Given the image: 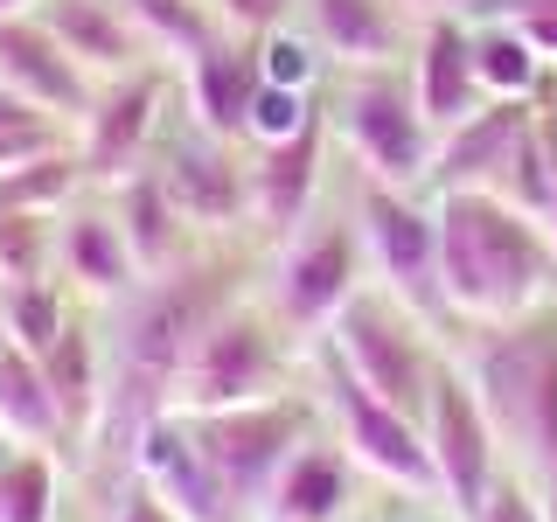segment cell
Wrapping results in <instances>:
<instances>
[{"mask_svg":"<svg viewBox=\"0 0 557 522\" xmlns=\"http://www.w3.org/2000/svg\"><path fill=\"white\" fill-rule=\"evenodd\" d=\"M432 223H440L446 313L460 327H495V321H516V313L550 300L557 251H550L544 223L522 216L509 196L446 188V196H432Z\"/></svg>","mask_w":557,"mask_h":522,"instance_id":"cell-1","label":"cell"},{"mask_svg":"<svg viewBox=\"0 0 557 522\" xmlns=\"http://www.w3.org/2000/svg\"><path fill=\"white\" fill-rule=\"evenodd\" d=\"M467 335L474 341H467L460 370L495 425L509 474L536 487L557 460V300L495 327H467Z\"/></svg>","mask_w":557,"mask_h":522,"instance_id":"cell-2","label":"cell"},{"mask_svg":"<svg viewBox=\"0 0 557 522\" xmlns=\"http://www.w3.org/2000/svg\"><path fill=\"white\" fill-rule=\"evenodd\" d=\"M327 119H335L342 147L356 153L362 182H383V188H432V153H440V133L432 119L418 112L411 98V77L397 70H348L327 98Z\"/></svg>","mask_w":557,"mask_h":522,"instance_id":"cell-3","label":"cell"},{"mask_svg":"<svg viewBox=\"0 0 557 522\" xmlns=\"http://www.w3.org/2000/svg\"><path fill=\"white\" fill-rule=\"evenodd\" d=\"M278 383H286V348H278L272 307L231 300L196 335V348L182 356V376H174V411H182V418H202V411L265 405V397H286Z\"/></svg>","mask_w":557,"mask_h":522,"instance_id":"cell-4","label":"cell"},{"mask_svg":"<svg viewBox=\"0 0 557 522\" xmlns=\"http://www.w3.org/2000/svg\"><path fill=\"white\" fill-rule=\"evenodd\" d=\"M321 341L370 397L411 411L418 425H425V397H432V370H440V356H432V335L383 286H356V293H348V307L335 313V327H327Z\"/></svg>","mask_w":557,"mask_h":522,"instance_id":"cell-5","label":"cell"},{"mask_svg":"<svg viewBox=\"0 0 557 522\" xmlns=\"http://www.w3.org/2000/svg\"><path fill=\"white\" fill-rule=\"evenodd\" d=\"M362 272H370V258H362V223L348 216V209H313L293 237H278L265 307L293 335H327L335 313L348 307V293L370 286Z\"/></svg>","mask_w":557,"mask_h":522,"instance_id":"cell-6","label":"cell"},{"mask_svg":"<svg viewBox=\"0 0 557 522\" xmlns=\"http://www.w3.org/2000/svg\"><path fill=\"white\" fill-rule=\"evenodd\" d=\"M356 223H362V258H370L376 286L425 335L453 327L446 286H440V223H432V209H418V196H405V188L356 182Z\"/></svg>","mask_w":557,"mask_h":522,"instance_id":"cell-7","label":"cell"},{"mask_svg":"<svg viewBox=\"0 0 557 522\" xmlns=\"http://www.w3.org/2000/svg\"><path fill=\"white\" fill-rule=\"evenodd\" d=\"M188 432H196L202 460L216 467L231 509L251 515L272 501L286 460L313 439V411L293 405V397H265V405H237V411H202V418H188Z\"/></svg>","mask_w":557,"mask_h":522,"instance_id":"cell-8","label":"cell"},{"mask_svg":"<svg viewBox=\"0 0 557 522\" xmlns=\"http://www.w3.org/2000/svg\"><path fill=\"white\" fill-rule=\"evenodd\" d=\"M425 446H432V467H440V501L453 509V522H474L502 481V446L467 370L446 356L432 370V397H425Z\"/></svg>","mask_w":557,"mask_h":522,"instance_id":"cell-9","label":"cell"},{"mask_svg":"<svg viewBox=\"0 0 557 522\" xmlns=\"http://www.w3.org/2000/svg\"><path fill=\"white\" fill-rule=\"evenodd\" d=\"M327 418H335V439H342V452L362 467V474L405 487V495L440 501V467H432L425 425H418L411 411H397V405H383V397H370L335 356H327Z\"/></svg>","mask_w":557,"mask_h":522,"instance_id":"cell-10","label":"cell"},{"mask_svg":"<svg viewBox=\"0 0 557 522\" xmlns=\"http://www.w3.org/2000/svg\"><path fill=\"white\" fill-rule=\"evenodd\" d=\"M153 174H161L168 202L182 209V223L196 237H231L251 223V188H244L237 139H216L188 119L182 133H153Z\"/></svg>","mask_w":557,"mask_h":522,"instance_id":"cell-11","label":"cell"},{"mask_svg":"<svg viewBox=\"0 0 557 522\" xmlns=\"http://www.w3.org/2000/svg\"><path fill=\"white\" fill-rule=\"evenodd\" d=\"M161 70H126L91 98V112L77 119V167L91 188H119L133 167H147V147L161 133Z\"/></svg>","mask_w":557,"mask_h":522,"instance_id":"cell-12","label":"cell"},{"mask_svg":"<svg viewBox=\"0 0 557 522\" xmlns=\"http://www.w3.org/2000/svg\"><path fill=\"white\" fill-rule=\"evenodd\" d=\"M321 167H327V112H313L293 139L258 147L244 161V188H251V231L278 244L321 209Z\"/></svg>","mask_w":557,"mask_h":522,"instance_id":"cell-13","label":"cell"},{"mask_svg":"<svg viewBox=\"0 0 557 522\" xmlns=\"http://www.w3.org/2000/svg\"><path fill=\"white\" fill-rule=\"evenodd\" d=\"M0 91H14L57 126H77L91 112V77L70 63V49L35 14H0Z\"/></svg>","mask_w":557,"mask_h":522,"instance_id":"cell-14","label":"cell"},{"mask_svg":"<svg viewBox=\"0 0 557 522\" xmlns=\"http://www.w3.org/2000/svg\"><path fill=\"white\" fill-rule=\"evenodd\" d=\"M536 126V98H487L474 119H460L453 133H440V153H432V196L446 188H487L502 196L516 167V147Z\"/></svg>","mask_w":557,"mask_h":522,"instance_id":"cell-15","label":"cell"},{"mask_svg":"<svg viewBox=\"0 0 557 522\" xmlns=\"http://www.w3.org/2000/svg\"><path fill=\"white\" fill-rule=\"evenodd\" d=\"M133 474L168 501L174 522H244L231 509V495H223L216 467L202 460V446H196V432H188L182 411H168V418L147 425V439H139V452H133Z\"/></svg>","mask_w":557,"mask_h":522,"instance_id":"cell-16","label":"cell"},{"mask_svg":"<svg viewBox=\"0 0 557 522\" xmlns=\"http://www.w3.org/2000/svg\"><path fill=\"white\" fill-rule=\"evenodd\" d=\"M300 8H307V35L342 77L348 70H397L405 49H418L405 0H300Z\"/></svg>","mask_w":557,"mask_h":522,"instance_id":"cell-17","label":"cell"},{"mask_svg":"<svg viewBox=\"0 0 557 522\" xmlns=\"http://www.w3.org/2000/svg\"><path fill=\"white\" fill-rule=\"evenodd\" d=\"M411 98L432 119V133H453L460 119H474L487 91L474 77V28L467 14H425L418 22V49H411Z\"/></svg>","mask_w":557,"mask_h":522,"instance_id":"cell-18","label":"cell"},{"mask_svg":"<svg viewBox=\"0 0 557 522\" xmlns=\"http://www.w3.org/2000/svg\"><path fill=\"white\" fill-rule=\"evenodd\" d=\"M57 278L91 307H119L139 286L133 244L112 209H63L57 216Z\"/></svg>","mask_w":557,"mask_h":522,"instance_id":"cell-19","label":"cell"},{"mask_svg":"<svg viewBox=\"0 0 557 522\" xmlns=\"http://www.w3.org/2000/svg\"><path fill=\"white\" fill-rule=\"evenodd\" d=\"M35 22L70 49V63L84 77H104V84L139 70V57H147V42H139V28L126 22L119 0H35Z\"/></svg>","mask_w":557,"mask_h":522,"instance_id":"cell-20","label":"cell"},{"mask_svg":"<svg viewBox=\"0 0 557 522\" xmlns=\"http://www.w3.org/2000/svg\"><path fill=\"white\" fill-rule=\"evenodd\" d=\"M258 91H265V70H258V42L244 35H223L188 63V119L216 139H244Z\"/></svg>","mask_w":557,"mask_h":522,"instance_id":"cell-21","label":"cell"},{"mask_svg":"<svg viewBox=\"0 0 557 522\" xmlns=\"http://www.w3.org/2000/svg\"><path fill=\"white\" fill-rule=\"evenodd\" d=\"M112 216H119V231H126V244H133L139 278L174 272L182 258H196V231H188L182 209L168 202V188H161V174H153V167H133L126 182L112 188Z\"/></svg>","mask_w":557,"mask_h":522,"instance_id":"cell-22","label":"cell"},{"mask_svg":"<svg viewBox=\"0 0 557 522\" xmlns=\"http://www.w3.org/2000/svg\"><path fill=\"white\" fill-rule=\"evenodd\" d=\"M348 501H356V460L342 452V439H307L278 474L265 522H342Z\"/></svg>","mask_w":557,"mask_h":522,"instance_id":"cell-23","label":"cell"},{"mask_svg":"<svg viewBox=\"0 0 557 522\" xmlns=\"http://www.w3.org/2000/svg\"><path fill=\"white\" fill-rule=\"evenodd\" d=\"M35 362H42V383H49V397H57V411H63V446L84 452L91 446V425H98V405H104V348H98V335L70 313V327Z\"/></svg>","mask_w":557,"mask_h":522,"instance_id":"cell-24","label":"cell"},{"mask_svg":"<svg viewBox=\"0 0 557 522\" xmlns=\"http://www.w3.org/2000/svg\"><path fill=\"white\" fill-rule=\"evenodd\" d=\"M0 439L14 452L22 446L57 452L63 446V411H57V397H49V383H42V362L22 356L14 341L0 348Z\"/></svg>","mask_w":557,"mask_h":522,"instance_id":"cell-25","label":"cell"},{"mask_svg":"<svg viewBox=\"0 0 557 522\" xmlns=\"http://www.w3.org/2000/svg\"><path fill=\"white\" fill-rule=\"evenodd\" d=\"M0 327L22 356H42L49 341L70 327V286L57 272L42 278H0Z\"/></svg>","mask_w":557,"mask_h":522,"instance_id":"cell-26","label":"cell"},{"mask_svg":"<svg viewBox=\"0 0 557 522\" xmlns=\"http://www.w3.org/2000/svg\"><path fill=\"white\" fill-rule=\"evenodd\" d=\"M119 8H126V22L139 28V42L161 49V57L196 63L209 42H223L216 8H202V0H119Z\"/></svg>","mask_w":557,"mask_h":522,"instance_id":"cell-27","label":"cell"},{"mask_svg":"<svg viewBox=\"0 0 557 522\" xmlns=\"http://www.w3.org/2000/svg\"><path fill=\"white\" fill-rule=\"evenodd\" d=\"M474 77L487 98H536V84H544V57H536L530 42L487 14V28H474Z\"/></svg>","mask_w":557,"mask_h":522,"instance_id":"cell-28","label":"cell"},{"mask_svg":"<svg viewBox=\"0 0 557 522\" xmlns=\"http://www.w3.org/2000/svg\"><path fill=\"white\" fill-rule=\"evenodd\" d=\"M57 272V216L0 209V278H42Z\"/></svg>","mask_w":557,"mask_h":522,"instance_id":"cell-29","label":"cell"},{"mask_svg":"<svg viewBox=\"0 0 557 522\" xmlns=\"http://www.w3.org/2000/svg\"><path fill=\"white\" fill-rule=\"evenodd\" d=\"M8 515L0 522H57V452L42 446H22L8 452Z\"/></svg>","mask_w":557,"mask_h":522,"instance_id":"cell-30","label":"cell"},{"mask_svg":"<svg viewBox=\"0 0 557 522\" xmlns=\"http://www.w3.org/2000/svg\"><path fill=\"white\" fill-rule=\"evenodd\" d=\"M321 42H313L307 28L278 22L272 35H258V70H265V84H286V91H313L321 84Z\"/></svg>","mask_w":557,"mask_h":522,"instance_id":"cell-31","label":"cell"},{"mask_svg":"<svg viewBox=\"0 0 557 522\" xmlns=\"http://www.w3.org/2000/svg\"><path fill=\"white\" fill-rule=\"evenodd\" d=\"M313 112H321V98H313V91H286V84H265V91L251 98V126H244V139H251V147H278V139H293Z\"/></svg>","mask_w":557,"mask_h":522,"instance_id":"cell-32","label":"cell"},{"mask_svg":"<svg viewBox=\"0 0 557 522\" xmlns=\"http://www.w3.org/2000/svg\"><path fill=\"white\" fill-rule=\"evenodd\" d=\"M209 8H216L223 35H244V42H258V35H272V28L293 14V0H209Z\"/></svg>","mask_w":557,"mask_h":522,"instance_id":"cell-33","label":"cell"},{"mask_svg":"<svg viewBox=\"0 0 557 522\" xmlns=\"http://www.w3.org/2000/svg\"><path fill=\"white\" fill-rule=\"evenodd\" d=\"M474 522H544V501H536V487L522 474H502L495 495H487V509Z\"/></svg>","mask_w":557,"mask_h":522,"instance_id":"cell-34","label":"cell"},{"mask_svg":"<svg viewBox=\"0 0 557 522\" xmlns=\"http://www.w3.org/2000/svg\"><path fill=\"white\" fill-rule=\"evenodd\" d=\"M112 522H174V509H168V501L153 495L139 474H126V481H119V509H112Z\"/></svg>","mask_w":557,"mask_h":522,"instance_id":"cell-35","label":"cell"},{"mask_svg":"<svg viewBox=\"0 0 557 522\" xmlns=\"http://www.w3.org/2000/svg\"><path fill=\"white\" fill-rule=\"evenodd\" d=\"M509 28L544 57V70H557V14H509Z\"/></svg>","mask_w":557,"mask_h":522,"instance_id":"cell-36","label":"cell"},{"mask_svg":"<svg viewBox=\"0 0 557 522\" xmlns=\"http://www.w3.org/2000/svg\"><path fill=\"white\" fill-rule=\"evenodd\" d=\"M14 126H57V119H42L35 104H22L14 91H0V133H14Z\"/></svg>","mask_w":557,"mask_h":522,"instance_id":"cell-37","label":"cell"},{"mask_svg":"<svg viewBox=\"0 0 557 522\" xmlns=\"http://www.w3.org/2000/svg\"><path fill=\"white\" fill-rule=\"evenodd\" d=\"M536 501H544V522H557V460H550V474L536 481Z\"/></svg>","mask_w":557,"mask_h":522,"instance_id":"cell-38","label":"cell"},{"mask_svg":"<svg viewBox=\"0 0 557 522\" xmlns=\"http://www.w3.org/2000/svg\"><path fill=\"white\" fill-rule=\"evenodd\" d=\"M0 14H35V0H0Z\"/></svg>","mask_w":557,"mask_h":522,"instance_id":"cell-39","label":"cell"},{"mask_svg":"<svg viewBox=\"0 0 557 522\" xmlns=\"http://www.w3.org/2000/svg\"><path fill=\"white\" fill-rule=\"evenodd\" d=\"M0 467H8V460H0ZM0 515H8V474H0Z\"/></svg>","mask_w":557,"mask_h":522,"instance_id":"cell-40","label":"cell"},{"mask_svg":"<svg viewBox=\"0 0 557 522\" xmlns=\"http://www.w3.org/2000/svg\"><path fill=\"white\" fill-rule=\"evenodd\" d=\"M8 452H14V446H8V439H0V460H8Z\"/></svg>","mask_w":557,"mask_h":522,"instance_id":"cell-41","label":"cell"}]
</instances>
